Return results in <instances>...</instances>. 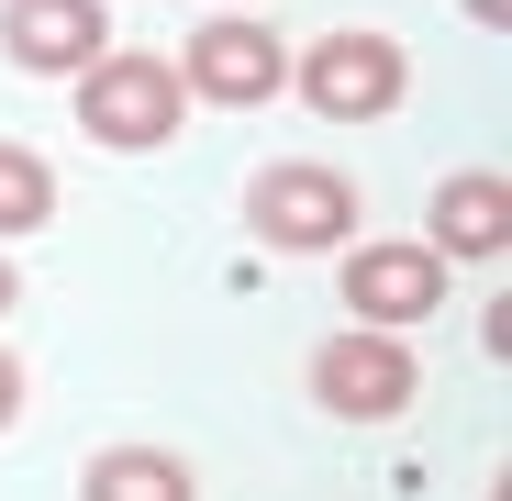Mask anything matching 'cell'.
Listing matches in <instances>:
<instances>
[{"label":"cell","mask_w":512,"mask_h":501,"mask_svg":"<svg viewBox=\"0 0 512 501\" xmlns=\"http://www.w3.org/2000/svg\"><path fill=\"white\" fill-rule=\"evenodd\" d=\"M245 234L268 257H346L357 245V179L323 156H268L245 179Z\"/></svg>","instance_id":"cell-1"},{"label":"cell","mask_w":512,"mask_h":501,"mask_svg":"<svg viewBox=\"0 0 512 501\" xmlns=\"http://www.w3.org/2000/svg\"><path fill=\"white\" fill-rule=\"evenodd\" d=\"M179 123H190V90H179V67H167V56L112 45V56L78 67V134H90V145L156 156V145H179Z\"/></svg>","instance_id":"cell-2"},{"label":"cell","mask_w":512,"mask_h":501,"mask_svg":"<svg viewBox=\"0 0 512 501\" xmlns=\"http://www.w3.org/2000/svg\"><path fill=\"white\" fill-rule=\"evenodd\" d=\"M290 90L312 101V123H390L412 90V56L379 23H334L323 45H290Z\"/></svg>","instance_id":"cell-3"},{"label":"cell","mask_w":512,"mask_h":501,"mask_svg":"<svg viewBox=\"0 0 512 501\" xmlns=\"http://www.w3.org/2000/svg\"><path fill=\"white\" fill-rule=\"evenodd\" d=\"M312 412H334V424H401L412 390H423V357L412 334H368V323H334L312 346Z\"/></svg>","instance_id":"cell-4"},{"label":"cell","mask_w":512,"mask_h":501,"mask_svg":"<svg viewBox=\"0 0 512 501\" xmlns=\"http://www.w3.org/2000/svg\"><path fill=\"white\" fill-rule=\"evenodd\" d=\"M167 67H179V90L212 101V112H268V101L290 90V45L256 23V12H212Z\"/></svg>","instance_id":"cell-5"},{"label":"cell","mask_w":512,"mask_h":501,"mask_svg":"<svg viewBox=\"0 0 512 501\" xmlns=\"http://www.w3.org/2000/svg\"><path fill=\"white\" fill-rule=\"evenodd\" d=\"M446 257L423 234H357L346 245V323H368V334H401V323H435L446 312Z\"/></svg>","instance_id":"cell-6"},{"label":"cell","mask_w":512,"mask_h":501,"mask_svg":"<svg viewBox=\"0 0 512 501\" xmlns=\"http://www.w3.org/2000/svg\"><path fill=\"white\" fill-rule=\"evenodd\" d=\"M0 56L23 78H78L112 56V0H0Z\"/></svg>","instance_id":"cell-7"},{"label":"cell","mask_w":512,"mask_h":501,"mask_svg":"<svg viewBox=\"0 0 512 501\" xmlns=\"http://www.w3.org/2000/svg\"><path fill=\"white\" fill-rule=\"evenodd\" d=\"M423 245H435L446 268H490L512 245V179L501 167H457V179L435 190V212H423Z\"/></svg>","instance_id":"cell-8"},{"label":"cell","mask_w":512,"mask_h":501,"mask_svg":"<svg viewBox=\"0 0 512 501\" xmlns=\"http://www.w3.org/2000/svg\"><path fill=\"white\" fill-rule=\"evenodd\" d=\"M78 501H201V479L179 446H101L78 468Z\"/></svg>","instance_id":"cell-9"},{"label":"cell","mask_w":512,"mask_h":501,"mask_svg":"<svg viewBox=\"0 0 512 501\" xmlns=\"http://www.w3.org/2000/svg\"><path fill=\"white\" fill-rule=\"evenodd\" d=\"M56 223V167L45 145H0V234H45Z\"/></svg>","instance_id":"cell-10"},{"label":"cell","mask_w":512,"mask_h":501,"mask_svg":"<svg viewBox=\"0 0 512 501\" xmlns=\"http://www.w3.org/2000/svg\"><path fill=\"white\" fill-rule=\"evenodd\" d=\"M12 424H23V357L0 346V435H12Z\"/></svg>","instance_id":"cell-11"},{"label":"cell","mask_w":512,"mask_h":501,"mask_svg":"<svg viewBox=\"0 0 512 501\" xmlns=\"http://www.w3.org/2000/svg\"><path fill=\"white\" fill-rule=\"evenodd\" d=\"M468 23H490V34H501V23H512V0H468Z\"/></svg>","instance_id":"cell-12"},{"label":"cell","mask_w":512,"mask_h":501,"mask_svg":"<svg viewBox=\"0 0 512 501\" xmlns=\"http://www.w3.org/2000/svg\"><path fill=\"white\" fill-rule=\"evenodd\" d=\"M12 301H23V268H12V257H0V312H12Z\"/></svg>","instance_id":"cell-13"},{"label":"cell","mask_w":512,"mask_h":501,"mask_svg":"<svg viewBox=\"0 0 512 501\" xmlns=\"http://www.w3.org/2000/svg\"><path fill=\"white\" fill-rule=\"evenodd\" d=\"M212 12H256V0H212Z\"/></svg>","instance_id":"cell-14"}]
</instances>
